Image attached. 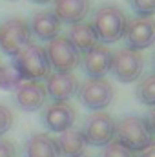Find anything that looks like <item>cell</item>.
Here are the masks:
<instances>
[{
	"mask_svg": "<svg viewBox=\"0 0 155 157\" xmlns=\"http://www.w3.org/2000/svg\"><path fill=\"white\" fill-rule=\"evenodd\" d=\"M28 44H31V31L22 18H9L0 26V49L6 55L15 57Z\"/></svg>",
	"mask_w": 155,
	"mask_h": 157,
	"instance_id": "7",
	"label": "cell"
},
{
	"mask_svg": "<svg viewBox=\"0 0 155 157\" xmlns=\"http://www.w3.org/2000/svg\"><path fill=\"white\" fill-rule=\"evenodd\" d=\"M47 99L44 84L39 80H22L15 90V102L24 112H37Z\"/></svg>",
	"mask_w": 155,
	"mask_h": 157,
	"instance_id": "12",
	"label": "cell"
},
{
	"mask_svg": "<svg viewBox=\"0 0 155 157\" xmlns=\"http://www.w3.org/2000/svg\"><path fill=\"white\" fill-rule=\"evenodd\" d=\"M89 13V0H53V15L60 24H78Z\"/></svg>",
	"mask_w": 155,
	"mask_h": 157,
	"instance_id": "14",
	"label": "cell"
},
{
	"mask_svg": "<svg viewBox=\"0 0 155 157\" xmlns=\"http://www.w3.org/2000/svg\"><path fill=\"white\" fill-rule=\"evenodd\" d=\"M13 121H15V117H13V112H11L7 106L0 104V137L11 130Z\"/></svg>",
	"mask_w": 155,
	"mask_h": 157,
	"instance_id": "23",
	"label": "cell"
},
{
	"mask_svg": "<svg viewBox=\"0 0 155 157\" xmlns=\"http://www.w3.org/2000/svg\"><path fill=\"white\" fill-rule=\"evenodd\" d=\"M0 68H2V64H0Z\"/></svg>",
	"mask_w": 155,
	"mask_h": 157,
	"instance_id": "27",
	"label": "cell"
},
{
	"mask_svg": "<svg viewBox=\"0 0 155 157\" xmlns=\"http://www.w3.org/2000/svg\"><path fill=\"white\" fill-rule=\"evenodd\" d=\"M82 135L91 146H106L115 139V119L106 112H93L82 124Z\"/></svg>",
	"mask_w": 155,
	"mask_h": 157,
	"instance_id": "6",
	"label": "cell"
},
{
	"mask_svg": "<svg viewBox=\"0 0 155 157\" xmlns=\"http://www.w3.org/2000/svg\"><path fill=\"white\" fill-rule=\"evenodd\" d=\"M68 40L73 44V48L78 53H86V51H89L91 48H95L99 44V37H97V33H95V29L89 22L73 24L70 28Z\"/></svg>",
	"mask_w": 155,
	"mask_h": 157,
	"instance_id": "17",
	"label": "cell"
},
{
	"mask_svg": "<svg viewBox=\"0 0 155 157\" xmlns=\"http://www.w3.org/2000/svg\"><path fill=\"white\" fill-rule=\"evenodd\" d=\"M102 157H133V152L128 150L124 144H120L119 141H112L104 146L102 150Z\"/></svg>",
	"mask_w": 155,
	"mask_h": 157,
	"instance_id": "21",
	"label": "cell"
},
{
	"mask_svg": "<svg viewBox=\"0 0 155 157\" xmlns=\"http://www.w3.org/2000/svg\"><path fill=\"white\" fill-rule=\"evenodd\" d=\"M126 22H128V18L122 9H119L115 6H102L93 13L91 26L100 42L113 44L122 39Z\"/></svg>",
	"mask_w": 155,
	"mask_h": 157,
	"instance_id": "2",
	"label": "cell"
},
{
	"mask_svg": "<svg viewBox=\"0 0 155 157\" xmlns=\"http://www.w3.org/2000/svg\"><path fill=\"white\" fill-rule=\"evenodd\" d=\"M13 66L24 80H39V82L40 78H46V75L51 70L47 64L44 48L33 42L28 44L24 49H20L13 57Z\"/></svg>",
	"mask_w": 155,
	"mask_h": 157,
	"instance_id": "3",
	"label": "cell"
},
{
	"mask_svg": "<svg viewBox=\"0 0 155 157\" xmlns=\"http://www.w3.org/2000/svg\"><path fill=\"white\" fill-rule=\"evenodd\" d=\"M57 144H59V152L62 157H82L86 146H88V143L78 128H70V130L62 132L60 137L57 139Z\"/></svg>",
	"mask_w": 155,
	"mask_h": 157,
	"instance_id": "18",
	"label": "cell"
},
{
	"mask_svg": "<svg viewBox=\"0 0 155 157\" xmlns=\"http://www.w3.org/2000/svg\"><path fill=\"white\" fill-rule=\"evenodd\" d=\"M137 157H155V143L144 146L142 150H139V155Z\"/></svg>",
	"mask_w": 155,
	"mask_h": 157,
	"instance_id": "25",
	"label": "cell"
},
{
	"mask_svg": "<svg viewBox=\"0 0 155 157\" xmlns=\"http://www.w3.org/2000/svg\"><path fill=\"white\" fill-rule=\"evenodd\" d=\"M115 141L120 144H124L128 150L131 152H139L144 146L153 143V122L152 117H137V115H130V117L120 119L115 122Z\"/></svg>",
	"mask_w": 155,
	"mask_h": 157,
	"instance_id": "1",
	"label": "cell"
},
{
	"mask_svg": "<svg viewBox=\"0 0 155 157\" xmlns=\"http://www.w3.org/2000/svg\"><path fill=\"white\" fill-rule=\"evenodd\" d=\"M142 66H144V60H142L141 51L122 48L112 55L110 71L119 82H133L141 77Z\"/></svg>",
	"mask_w": 155,
	"mask_h": 157,
	"instance_id": "8",
	"label": "cell"
},
{
	"mask_svg": "<svg viewBox=\"0 0 155 157\" xmlns=\"http://www.w3.org/2000/svg\"><path fill=\"white\" fill-rule=\"evenodd\" d=\"M22 80H24V78L20 77V73L15 70L13 64H9V66H2V68H0V90L15 91L17 86H18Z\"/></svg>",
	"mask_w": 155,
	"mask_h": 157,
	"instance_id": "20",
	"label": "cell"
},
{
	"mask_svg": "<svg viewBox=\"0 0 155 157\" xmlns=\"http://www.w3.org/2000/svg\"><path fill=\"white\" fill-rule=\"evenodd\" d=\"M122 39L126 42V48L141 51L146 49L153 44L155 40V26L152 18H142V17H135V18H128Z\"/></svg>",
	"mask_w": 155,
	"mask_h": 157,
	"instance_id": "9",
	"label": "cell"
},
{
	"mask_svg": "<svg viewBox=\"0 0 155 157\" xmlns=\"http://www.w3.org/2000/svg\"><path fill=\"white\" fill-rule=\"evenodd\" d=\"M46 93L53 102H68L73 95H77L78 80L71 73H47L46 75Z\"/></svg>",
	"mask_w": 155,
	"mask_h": 157,
	"instance_id": "11",
	"label": "cell"
},
{
	"mask_svg": "<svg viewBox=\"0 0 155 157\" xmlns=\"http://www.w3.org/2000/svg\"><path fill=\"white\" fill-rule=\"evenodd\" d=\"M46 59L49 68H53L57 73H71L80 64V53L73 48V44L68 40V37H55L47 42L44 48Z\"/></svg>",
	"mask_w": 155,
	"mask_h": 157,
	"instance_id": "4",
	"label": "cell"
},
{
	"mask_svg": "<svg viewBox=\"0 0 155 157\" xmlns=\"http://www.w3.org/2000/svg\"><path fill=\"white\" fill-rule=\"evenodd\" d=\"M112 55L113 53L106 46H102V44H97L95 48H91L89 51H86L84 57L80 59L84 73L89 78H104L106 73H110Z\"/></svg>",
	"mask_w": 155,
	"mask_h": 157,
	"instance_id": "13",
	"label": "cell"
},
{
	"mask_svg": "<svg viewBox=\"0 0 155 157\" xmlns=\"http://www.w3.org/2000/svg\"><path fill=\"white\" fill-rule=\"evenodd\" d=\"M141 80L137 82V88H135V95L137 99L146 104V106H153L155 104V75L153 73H148L144 77H139Z\"/></svg>",
	"mask_w": 155,
	"mask_h": 157,
	"instance_id": "19",
	"label": "cell"
},
{
	"mask_svg": "<svg viewBox=\"0 0 155 157\" xmlns=\"http://www.w3.org/2000/svg\"><path fill=\"white\" fill-rule=\"evenodd\" d=\"M0 157H17L15 144L7 139H2V137H0Z\"/></svg>",
	"mask_w": 155,
	"mask_h": 157,
	"instance_id": "24",
	"label": "cell"
},
{
	"mask_svg": "<svg viewBox=\"0 0 155 157\" xmlns=\"http://www.w3.org/2000/svg\"><path fill=\"white\" fill-rule=\"evenodd\" d=\"M22 154L24 157H60L57 139L49 133H33L28 137Z\"/></svg>",
	"mask_w": 155,
	"mask_h": 157,
	"instance_id": "15",
	"label": "cell"
},
{
	"mask_svg": "<svg viewBox=\"0 0 155 157\" xmlns=\"http://www.w3.org/2000/svg\"><path fill=\"white\" fill-rule=\"evenodd\" d=\"M113 86L106 78H88L86 82L78 84L77 90L78 102L91 112H102L108 108L113 101Z\"/></svg>",
	"mask_w": 155,
	"mask_h": 157,
	"instance_id": "5",
	"label": "cell"
},
{
	"mask_svg": "<svg viewBox=\"0 0 155 157\" xmlns=\"http://www.w3.org/2000/svg\"><path fill=\"white\" fill-rule=\"evenodd\" d=\"M31 2H35V4H47V2H53V0H31Z\"/></svg>",
	"mask_w": 155,
	"mask_h": 157,
	"instance_id": "26",
	"label": "cell"
},
{
	"mask_svg": "<svg viewBox=\"0 0 155 157\" xmlns=\"http://www.w3.org/2000/svg\"><path fill=\"white\" fill-rule=\"evenodd\" d=\"M133 11L142 18H152L155 13V0H130Z\"/></svg>",
	"mask_w": 155,
	"mask_h": 157,
	"instance_id": "22",
	"label": "cell"
},
{
	"mask_svg": "<svg viewBox=\"0 0 155 157\" xmlns=\"http://www.w3.org/2000/svg\"><path fill=\"white\" fill-rule=\"evenodd\" d=\"M31 35H35L39 40H53L60 33V20L53 15V11H39L33 15L29 24Z\"/></svg>",
	"mask_w": 155,
	"mask_h": 157,
	"instance_id": "16",
	"label": "cell"
},
{
	"mask_svg": "<svg viewBox=\"0 0 155 157\" xmlns=\"http://www.w3.org/2000/svg\"><path fill=\"white\" fill-rule=\"evenodd\" d=\"M75 119H77V112L68 102H51L42 112V124L51 133H62L73 128Z\"/></svg>",
	"mask_w": 155,
	"mask_h": 157,
	"instance_id": "10",
	"label": "cell"
}]
</instances>
